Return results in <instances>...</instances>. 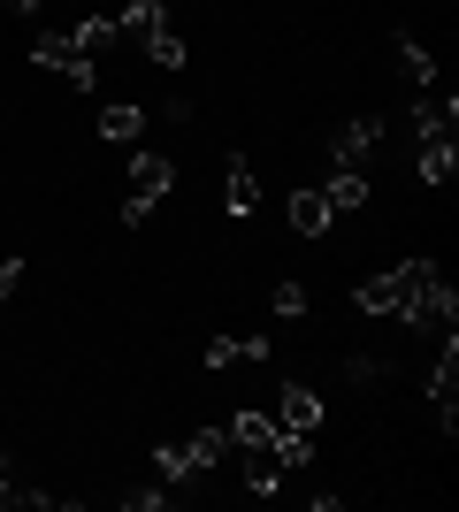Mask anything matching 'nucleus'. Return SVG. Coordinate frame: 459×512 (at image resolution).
<instances>
[{"label":"nucleus","mask_w":459,"mask_h":512,"mask_svg":"<svg viewBox=\"0 0 459 512\" xmlns=\"http://www.w3.org/2000/svg\"><path fill=\"white\" fill-rule=\"evenodd\" d=\"M31 62H39L46 77H69L77 92H92V85H100V62H92V54H85L77 39H69V31H39V39H31Z\"/></svg>","instance_id":"3"},{"label":"nucleus","mask_w":459,"mask_h":512,"mask_svg":"<svg viewBox=\"0 0 459 512\" xmlns=\"http://www.w3.org/2000/svg\"><path fill=\"white\" fill-rule=\"evenodd\" d=\"M161 23H169L161 0H123V8H115V31H123V39H146V31H161Z\"/></svg>","instance_id":"15"},{"label":"nucleus","mask_w":459,"mask_h":512,"mask_svg":"<svg viewBox=\"0 0 459 512\" xmlns=\"http://www.w3.org/2000/svg\"><path fill=\"white\" fill-rule=\"evenodd\" d=\"M16 283H23V260H0V299H16Z\"/></svg>","instance_id":"23"},{"label":"nucleus","mask_w":459,"mask_h":512,"mask_svg":"<svg viewBox=\"0 0 459 512\" xmlns=\"http://www.w3.org/2000/svg\"><path fill=\"white\" fill-rule=\"evenodd\" d=\"M391 62H398V77H406L414 92H429V85H437V54H429L421 39H398V46H391Z\"/></svg>","instance_id":"13"},{"label":"nucleus","mask_w":459,"mask_h":512,"mask_svg":"<svg viewBox=\"0 0 459 512\" xmlns=\"http://www.w3.org/2000/svg\"><path fill=\"white\" fill-rule=\"evenodd\" d=\"M322 199L337 207V222H345V214H360V207H368V169H329Z\"/></svg>","instance_id":"11"},{"label":"nucleus","mask_w":459,"mask_h":512,"mask_svg":"<svg viewBox=\"0 0 459 512\" xmlns=\"http://www.w3.org/2000/svg\"><path fill=\"white\" fill-rule=\"evenodd\" d=\"M176 184V161L169 153H131V199H146V207H161Z\"/></svg>","instance_id":"6"},{"label":"nucleus","mask_w":459,"mask_h":512,"mask_svg":"<svg viewBox=\"0 0 459 512\" xmlns=\"http://www.w3.org/2000/svg\"><path fill=\"white\" fill-rule=\"evenodd\" d=\"M284 214H291V230H299V237H329V230H337V207L322 199V184H299Z\"/></svg>","instance_id":"7"},{"label":"nucleus","mask_w":459,"mask_h":512,"mask_svg":"<svg viewBox=\"0 0 459 512\" xmlns=\"http://www.w3.org/2000/svg\"><path fill=\"white\" fill-rule=\"evenodd\" d=\"M375 375H383V360H368V352H352V360H345V383H360V390H368Z\"/></svg>","instance_id":"22"},{"label":"nucleus","mask_w":459,"mask_h":512,"mask_svg":"<svg viewBox=\"0 0 459 512\" xmlns=\"http://www.w3.org/2000/svg\"><path fill=\"white\" fill-rule=\"evenodd\" d=\"M398 314L391 321H406L414 337H444V329H459V291L444 283V268L437 260H398Z\"/></svg>","instance_id":"1"},{"label":"nucleus","mask_w":459,"mask_h":512,"mask_svg":"<svg viewBox=\"0 0 459 512\" xmlns=\"http://www.w3.org/2000/svg\"><path fill=\"white\" fill-rule=\"evenodd\" d=\"M268 306H276V321H299V314H306V283H276V291H268Z\"/></svg>","instance_id":"20"},{"label":"nucleus","mask_w":459,"mask_h":512,"mask_svg":"<svg viewBox=\"0 0 459 512\" xmlns=\"http://www.w3.org/2000/svg\"><path fill=\"white\" fill-rule=\"evenodd\" d=\"M222 184H230V192H222V207L238 214V222H245L253 207H261V176H253V161H245V153H230V169H222Z\"/></svg>","instance_id":"10"},{"label":"nucleus","mask_w":459,"mask_h":512,"mask_svg":"<svg viewBox=\"0 0 459 512\" xmlns=\"http://www.w3.org/2000/svg\"><path fill=\"white\" fill-rule=\"evenodd\" d=\"M276 421H284V428H306V436H314V428H322V398H314L306 383H284V398H276Z\"/></svg>","instance_id":"12"},{"label":"nucleus","mask_w":459,"mask_h":512,"mask_svg":"<svg viewBox=\"0 0 459 512\" xmlns=\"http://www.w3.org/2000/svg\"><path fill=\"white\" fill-rule=\"evenodd\" d=\"M230 459V436L222 428H199V436H169L153 444V482H184V474H207Z\"/></svg>","instance_id":"2"},{"label":"nucleus","mask_w":459,"mask_h":512,"mask_svg":"<svg viewBox=\"0 0 459 512\" xmlns=\"http://www.w3.org/2000/svg\"><path fill=\"white\" fill-rule=\"evenodd\" d=\"M222 436H230V451H245V444H268V436H276V413L245 406V413H230V428H222Z\"/></svg>","instance_id":"17"},{"label":"nucleus","mask_w":459,"mask_h":512,"mask_svg":"<svg viewBox=\"0 0 459 512\" xmlns=\"http://www.w3.org/2000/svg\"><path fill=\"white\" fill-rule=\"evenodd\" d=\"M414 161H421V184H452V176H459L452 130H414Z\"/></svg>","instance_id":"5"},{"label":"nucleus","mask_w":459,"mask_h":512,"mask_svg":"<svg viewBox=\"0 0 459 512\" xmlns=\"http://www.w3.org/2000/svg\"><path fill=\"white\" fill-rule=\"evenodd\" d=\"M238 474H245V490H261V497H276V490H284V459H276V451H268V444H245L238 451Z\"/></svg>","instance_id":"9"},{"label":"nucleus","mask_w":459,"mask_h":512,"mask_svg":"<svg viewBox=\"0 0 459 512\" xmlns=\"http://www.w3.org/2000/svg\"><path fill=\"white\" fill-rule=\"evenodd\" d=\"M123 505H131V512H153V505H169V482H146V490H123Z\"/></svg>","instance_id":"21"},{"label":"nucleus","mask_w":459,"mask_h":512,"mask_svg":"<svg viewBox=\"0 0 459 512\" xmlns=\"http://www.w3.org/2000/svg\"><path fill=\"white\" fill-rule=\"evenodd\" d=\"M146 54H153V69H184V39H176V23L146 31Z\"/></svg>","instance_id":"19"},{"label":"nucleus","mask_w":459,"mask_h":512,"mask_svg":"<svg viewBox=\"0 0 459 512\" xmlns=\"http://www.w3.org/2000/svg\"><path fill=\"white\" fill-rule=\"evenodd\" d=\"M8 8H16V16H39V0H8Z\"/></svg>","instance_id":"24"},{"label":"nucleus","mask_w":459,"mask_h":512,"mask_svg":"<svg viewBox=\"0 0 459 512\" xmlns=\"http://www.w3.org/2000/svg\"><path fill=\"white\" fill-rule=\"evenodd\" d=\"M398 291H406V283H398V268H383V276H368L360 291H352V306L383 321V314H398Z\"/></svg>","instance_id":"14"},{"label":"nucleus","mask_w":459,"mask_h":512,"mask_svg":"<svg viewBox=\"0 0 459 512\" xmlns=\"http://www.w3.org/2000/svg\"><path fill=\"white\" fill-rule=\"evenodd\" d=\"M375 146H383V115H352V123L329 138V169H368Z\"/></svg>","instance_id":"4"},{"label":"nucleus","mask_w":459,"mask_h":512,"mask_svg":"<svg viewBox=\"0 0 459 512\" xmlns=\"http://www.w3.org/2000/svg\"><path fill=\"white\" fill-rule=\"evenodd\" d=\"M138 130H146V107H131V100H115L108 115H100V138H108V146H138Z\"/></svg>","instance_id":"16"},{"label":"nucleus","mask_w":459,"mask_h":512,"mask_svg":"<svg viewBox=\"0 0 459 512\" xmlns=\"http://www.w3.org/2000/svg\"><path fill=\"white\" fill-rule=\"evenodd\" d=\"M268 352H276V344H268L261 329H253V337H230V329H222V337H207L199 367H238V360H261V367H268Z\"/></svg>","instance_id":"8"},{"label":"nucleus","mask_w":459,"mask_h":512,"mask_svg":"<svg viewBox=\"0 0 459 512\" xmlns=\"http://www.w3.org/2000/svg\"><path fill=\"white\" fill-rule=\"evenodd\" d=\"M69 39H77L92 62H100L108 46H123V31H115V16H77V31H69Z\"/></svg>","instance_id":"18"}]
</instances>
